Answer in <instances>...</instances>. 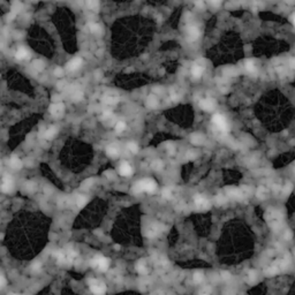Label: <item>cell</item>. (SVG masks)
<instances>
[{
    "label": "cell",
    "mask_w": 295,
    "mask_h": 295,
    "mask_svg": "<svg viewBox=\"0 0 295 295\" xmlns=\"http://www.w3.org/2000/svg\"><path fill=\"white\" fill-rule=\"evenodd\" d=\"M89 286L91 292L95 295H103L106 292V285L97 279H89Z\"/></svg>",
    "instance_id": "cell-1"
},
{
    "label": "cell",
    "mask_w": 295,
    "mask_h": 295,
    "mask_svg": "<svg viewBox=\"0 0 295 295\" xmlns=\"http://www.w3.org/2000/svg\"><path fill=\"white\" fill-rule=\"evenodd\" d=\"M90 264L92 267H97L100 271H106L108 269V260L103 256H97V257L92 258Z\"/></svg>",
    "instance_id": "cell-2"
},
{
    "label": "cell",
    "mask_w": 295,
    "mask_h": 295,
    "mask_svg": "<svg viewBox=\"0 0 295 295\" xmlns=\"http://www.w3.org/2000/svg\"><path fill=\"white\" fill-rule=\"evenodd\" d=\"M212 122L217 126V128L219 130L221 131L228 130V125H227V121H226L224 115H221V114H214L213 118H212Z\"/></svg>",
    "instance_id": "cell-3"
},
{
    "label": "cell",
    "mask_w": 295,
    "mask_h": 295,
    "mask_svg": "<svg viewBox=\"0 0 295 295\" xmlns=\"http://www.w3.org/2000/svg\"><path fill=\"white\" fill-rule=\"evenodd\" d=\"M141 185H142V188H143V192H148V193H153L155 189H156V182L151 179H145V180H142L141 181Z\"/></svg>",
    "instance_id": "cell-4"
},
{
    "label": "cell",
    "mask_w": 295,
    "mask_h": 295,
    "mask_svg": "<svg viewBox=\"0 0 295 295\" xmlns=\"http://www.w3.org/2000/svg\"><path fill=\"white\" fill-rule=\"evenodd\" d=\"M199 107L203 108L204 111L210 112V111L214 110V107H216V100L214 99H203V100L199 101Z\"/></svg>",
    "instance_id": "cell-5"
},
{
    "label": "cell",
    "mask_w": 295,
    "mask_h": 295,
    "mask_svg": "<svg viewBox=\"0 0 295 295\" xmlns=\"http://www.w3.org/2000/svg\"><path fill=\"white\" fill-rule=\"evenodd\" d=\"M119 173L122 175V176H130L133 174V168L128 163L124 162L120 164V167H119Z\"/></svg>",
    "instance_id": "cell-6"
},
{
    "label": "cell",
    "mask_w": 295,
    "mask_h": 295,
    "mask_svg": "<svg viewBox=\"0 0 295 295\" xmlns=\"http://www.w3.org/2000/svg\"><path fill=\"white\" fill-rule=\"evenodd\" d=\"M195 203H196V205L199 208V209H208L209 206H210V203H209V201L205 198V197H203L202 195H196L195 196Z\"/></svg>",
    "instance_id": "cell-7"
},
{
    "label": "cell",
    "mask_w": 295,
    "mask_h": 295,
    "mask_svg": "<svg viewBox=\"0 0 295 295\" xmlns=\"http://www.w3.org/2000/svg\"><path fill=\"white\" fill-rule=\"evenodd\" d=\"M62 111H64V105L62 104L56 103V104L51 105V107H50V112L53 117H60L62 114Z\"/></svg>",
    "instance_id": "cell-8"
},
{
    "label": "cell",
    "mask_w": 295,
    "mask_h": 295,
    "mask_svg": "<svg viewBox=\"0 0 295 295\" xmlns=\"http://www.w3.org/2000/svg\"><path fill=\"white\" fill-rule=\"evenodd\" d=\"M12 187H13V180H12V178H10L9 175H6V176L3 178V180H2L1 189H2V192L8 193V192L12 189Z\"/></svg>",
    "instance_id": "cell-9"
},
{
    "label": "cell",
    "mask_w": 295,
    "mask_h": 295,
    "mask_svg": "<svg viewBox=\"0 0 295 295\" xmlns=\"http://www.w3.org/2000/svg\"><path fill=\"white\" fill-rule=\"evenodd\" d=\"M29 57H30V53L26 47H20L15 53V58L19 59V60H23V59H27Z\"/></svg>",
    "instance_id": "cell-10"
},
{
    "label": "cell",
    "mask_w": 295,
    "mask_h": 295,
    "mask_svg": "<svg viewBox=\"0 0 295 295\" xmlns=\"http://www.w3.org/2000/svg\"><path fill=\"white\" fill-rule=\"evenodd\" d=\"M82 65V60H81V58H74L73 60H70L68 64H67V68L69 69V70H76V69H78Z\"/></svg>",
    "instance_id": "cell-11"
},
{
    "label": "cell",
    "mask_w": 295,
    "mask_h": 295,
    "mask_svg": "<svg viewBox=\"0 0 295 295\" xmlns=\"http://www.w3.org/2000/svg\"><path fill=\"white\" fill-rule=\"evenodd\" d=\"M188 39L189 40H196L197 38L199 37V30L197 29L196 27H190L188 29Z\"/></svg>",
    "instance_id": "cell-12"
},
{
    "label": "cell",
    "mask_w": 295,
    "mask_h": 295,
    "mask_svg": "<svg viewBox=\"0 0 295 295\" xmlns=\"http://www.w3.org/2000/svg\"><path fill=\"white\" fill-rule=\"evenodd\" d=\"M192 74H193V77L195 78H199L203 74V68L198 65H194L193 68H192Z\"/></svg>",
    "instance_id": "cell-13"
},
{
    "label": "cell",
    "mask_w": 295,
    "mask_h": 295,
    "mask_svg": "<svg viewBox=\"0 0 295 295\" xmlns=\"http://www.w3.org/2000/svg\"><path fill=\"white\" fill-rule=\"evenodd\" d=\"M10 166H12L13 168H15V169H20V168L22 167V162L19 159V157L13 156V157L10 158Z\"/></svg>",
    "instance_id": "cell-14"
},
{
    "label": "cell",
    "mask_w": 295,
    "mask_h": 295,
    "mask_svg": "<svg viewBox=\"0 0 295 295\" xmlns=\"http://www.w3.org/2000/svg\"><path fill=\"white\" fill-rule=\"evenodd\" d=\"M57 128L56 127H51L50 129H47V130L45 131V134H44V138H46V140H52L54 136H56V134H57Z\"/></svg>",
    "instance_id": "cell-15"
},
{
    "label": "cell",
    "mask_w": 295,
    "mask_h": 295,
    "mask_svg": "<svg viewBox=\"0 0 295 295\" xmlns=\"http://www.w3.org/2000/svg\"><path fill=\"white\" fill-rule=\"evenodd\" d=\"M118 148L115 145H108L107 149H106V153L111 157H117L118 156Z\"/></svg>",
    "instance_id": "cell-16"
},
{
    "label": "cell",
    "mask_w": 295,
    "mask_h": 295,
    "mask_svg": "<svg viewBox=\"0 0 295 295\" xmlns=\"http://www.w3.org/2000/svg\"><path fill=\"white\" fill-rule=\"evenodd\" d=\"M136 270H137L140 273H146V266H145V264L143 263V261H141V262H138L136 264Z\"/></svg>",
    "instance_id": "cell-17"
},
{
    "label": "cell",
    "mask_w": 295,
    "mask_h": 295,
    "mask_svg": "<svg viewBox=\"0 0 295 295\" xmlns=\"http://www.w3.org/2000/svg\"><path fill=\"white\" fill-rule=\"evenodd\" d=\"M246 68H247V70L250 71V73H255V71H256V67H255L254 62H253L251 60H248V61L246 62Z\"/></svg>",
    "instance_id": "cell-18"
},
{
    "label": "cell",
    "mask_w": 295,
    "mask_h": 295,
    "mask_svg": "<svg viewBox=\"0 0 295 295\" xmlns=\"http://www.w3.org/2000/svg\"><path fill=\"white\" fill-rule=\"evenodd\" d=\"M89 27H90V30H91V33H103L101 28L99 27L98 24H96V23H92V24H90Z\"/></svg>",
    "instance_id": "cell-19"
},
{
    "label": "cell",
    "mask_w": 295,
    "mask_h": 295,
    "mask_svg": "<svg viewBox=\"0 0 295 295\" xmlns=\"http://www.w3.org/2000/svg\"><path fill=\"white\" fill-rule=\"evenodd\" d=\"M202 141H203V138H202V136L198 135V134H195V135L192 136V143H194V144H201Z\"/></svg>",
    "instance_id": "cell-20"
},
{
    "label": "cell",
    "mask_w": 295,
    "mask_h": 295,
    "mask_svg": "<svg viewBox=\"0 0 295 295\" xmlns=\"http://www.w3.org/2000/svg\"><path fill=\"white\" fill-rule=\"evenodd\" d=\"M87 202H88V199H87V197L85 196H78V198H77V205H78L80 208L84 206V205L87 204Z\"/></svg>",
    "instance_id": "cell-21"
},
{
    "label": "cell",
    "mask_w": 295,
    "mask_h": 295,
    "mask_svg": "<svg viewBox=\"0 0 295 295\" xmlns=\"http://www.w3.org/2000/svg\"><path fill=\"white\" fill-rule=\"evenodd\" d=\"M203 280V273H201V272H196V273H194V281L195 283H201Z\"/></svg>",
    "instance_id": "cell-22"
},
{
    "label": "cell",
    "mask_w": 295,
    "mask_h": 295,
    "mask_svg": "<svg viewBox=\"0 0 295 295\" xmlns=\"http://www.w3.org/2000/svg\"><path fill=\"white\" fill-rule=\"evenodd\" d=\"M33 67H35L36 69H38V70H42V69L44 68V64H43V61H40V60H36V61L33 62Z\"/></svg>",
    "instance_id": "cell-23"
},
{
    "label": "cell",
    "mask_w": 295,
    "mask_h": 295,
    "mask_svg": "<svg viewBox=\"0 0 295 295\" xmlns=\"http://www.w3.org/2000/svg\"><path fill=\"white\" fill-rule=\"evenodd\" d=\"M125 128H126V125H125V122H122V121H119V122L117 124V126H115L117 131H122Z\"/></svg>",
    "instance_id": "cell-24"
},
{
    "label": "cell",
    "mask_w": 295,
    "mask_h": 295,
    "mask_svg": "<svg viewBox=\"0 0 295 295\" xmlns=\"http://www.w3.org/2000/svg\"><path fill=\"white\" fill-rule=\"evenodd\" d=\"M128 149L130 150L131 152H137V150H138V148H137V145L135 144V143H133V142H130V143H128Z\"/></svg>",
    "instance_id": "cell-25"
},
{
    "label": "cell",
    "mask_w": 295,
    "mask_h": 295,
    "mask_svg": "<svg viewBox=\"0 0 295 295\" xmlns=\"http://www.w3.org/2000/svg\"><path fill=\"white\" fill-rule=\"evenodd\" d=\"M88 6H89L90 8H92V9H95V10H97V8H98V2H97V1H89V2H88Z\"/></svg>",
    "instance_id": "cell-26"
},
{
    "label": "cell",
    "mask_w": 295,
    "mask_h": 295,
    "mask_svg": "<svg viewBox=\"0 0 295 295\" xmlns=\"http://www.w3.org/2000/svg\"><path fill=\"white\" fill-rule=\"evenodd\" d=\"M230 196H233V197H240V193H239V190H237V189H230Z\"/></svg>",
    "instance_id": "cell-27"
},
{
    "label": "cell",
    "mask_w": 295,
    "mask_h": 295,
    "mask_svg": "<svg viewBox=\"0 0 295 295\" xmlns=\"http://www.w3.org/2000/svg\"><path fill=\"white\" fill-rule=\"evenodd\" d=\"M291 192H292V185H291V183H287L286 187H285V195H288Z\"/></svg>",
    "instance_id": "cell-28"
},
{
    "label": "cell",
    "mask_w": 295,
    "mask_h": 295,
    "mask_svg": "<svg viewBox=\"0 0 295 295\" xmlns=\"http://www.w3.org/2000/svg\"><path fill=\"white\" fill-rule=\"evenodd\" d=\"M163 196L165 198H169L171 197V192L168 190V189H164V192H163Z\"/></svg>",
    "instance_id": "cell-29"
},
{
    "label": "cell",
    "mask_w": 295,
    "mask_h": 295,
    "mask_svg": "<svg viewBox=\"0 0 295 295\" xmlns=\"http://www.w3.org/2000/svg\"><path fill=\"white\" fill-rule=\"evenodd\" d=\"M254 279H255V273H254V271H250L249 272V283H253Z\"/></svg>",
    "instance_id": "cell-30"
},
{
    "label": "cell",
    "mask_w": 295,
    "mask_h": 295,
    "mask_svg": "<svg viewBox=\"0 0 295 295\" xmlns=\"http://www.w3.org/2000/svg\"><path fill=\"white\" fill-rule=\"evenodd\" d=\"M54 74H56L57 76H61V75H62V69H61V68H57V69L54 70Z\"/></svg>",
    "instance_id": "cell-31"
},
{
    "label": "cell",
    "mask_w": 295,
    "mask_h": 295,
    "mask_svg": "<svg viewBox=\"0 0 295 295\" xmlns=\"http://www.w3.org/2000/svg\"><path fill=\"white\" fill-rule=\"evenodd\" d=\"M289 65L292 68H295V58H292L291 60H289Z\"/></svg>",
    "instance_id": "cell-32"
},
{
    "label": "cell",
    "mask_w": 295,
    "mask_h": 295,
    "mask_svg": "<svg viewBox=\"0 0 295 295\" xmlns=\"http://www.w3.org/2000/svg\"><path fill=\"white\" fill-rule=\"evenodd\" d=\"M39 267H40V263H38V262L35 263V264H33V270H36V269H39Z\"/></svg>",
    "instance_id": "cell-33"
},
{
    "label": "cell",
    "mask_w": 295,
    "mask_h": 295,
    "mask_svg": "<svg viewBox=\"0 0 295 295\" xmlns=\"http://www.w3.org/2000/svg\"><path fill=\"white\" fill-rule=\"evenodd\" d=\"M6 285V280H5V277L1 276V287H3Z\"/></svg>",
    "instance_id": "cell-34"
},
{
    "label": "cell",
    "mask_w": 295,
    "mask_h": 295,
    "mask_svg": "<svg viewBox=\"0 0 295 295\" xmlns=\"http://www.w3.org/2000/svg\"><path fill=\"white\" fill-rule=\"evenodd\" d=\"M199 295H210V293H209V292H206V291H203V292H202Z\"/></svg>",
    "instance_id": "cell-35"
},
{
    "label": "cell",
    "mask_w": 295,
    "mask_h": 295,
    "mask_svg": "<svg viewBox=\"0 0 295 295\" xmlns=\"http://www.w3.org/2000/svg\"><path fill=\"white\" fill-rule=\"evenodd\" d=\"M292 22H293V24L295 26V14H293V16H292Z\"/></svg>",
    "instance_id": "cell-36"
},
{
    "label": "cell",
    "mask_w": 295,
    "mask_h": 295,
    "mask_svg": "<svg viewBox=\"0 0 295 295\" xmlns=\"http://www.w3.org/2000/svg\"><path fill=\"white\" fill-rule=\"evenodd\" d=\"M211 5H216L217 6V5H219V2L218 1H211Z\"/></svg>",
    "instance_id": "cell-37"
}]
</instances>
